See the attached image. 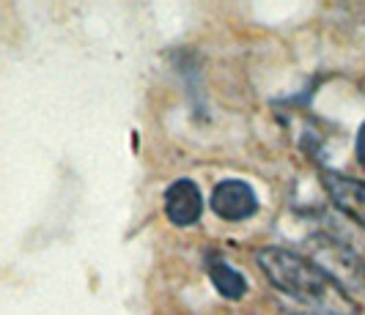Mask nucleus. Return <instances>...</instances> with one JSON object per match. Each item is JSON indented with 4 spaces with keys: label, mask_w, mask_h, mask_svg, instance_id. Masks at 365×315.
<instances>
[{
    "label": "nucleus",
    "mask_w": 365,
    "mask_h": 315,
    "mask_svg": "<svg viewBox=\"0 0 365 315\" xmlns=\"http://www.w3.org/2000/svg\"><path fill=\"white\" fill-rule=\"evenodd\" d=\"M256 263L264 272V277L272 282V288L297 299L299 304L311 310H327V313H349L351 301L346 291L316 260L283 247H261L256 250Z\"/></svg>",
    "instance_id": "nucleus-1"
},
{
    "label": "nucleus",
    "mask_w": 365,
    "mask_h": 315,
    "mask_svg": "<svg viewBox=\"0 0 365 315\" xmlns=\"http://www.w3.org/2000/svg\"><path fill=\"white\" fill-rule=\"evenodd\" d=\"M212 211L225 223H245L258 211V195L247 181L225 178L212 192Z\"/></svg>",
    "instance_id": "nucleus-2"
},
{
    "label": "nucleus",
    "mask_w": 365,
    "mask_h": 315,
    "mask_svg": "<svg viewBox=\"0 0 365 315\" xmlns=\"http://www.w3.org/2000/svg\"><path fill=\"white\" fill-rule=\"evenodd\" d=\"M203 195L192 178H176L165 189V217L176 228H192L201 223Z\"/></svg>",
    "instance_id": "nucleus-3"
},
{
    "label": "nucleus",
    "mask_w": 365,
    "mask_h": 315,
    "mask_svg": "<svg viewBox=\"0 0 365 315\" xmlns=\"http://www.w3.org/2000/svg\"><path fill=\"white\" fill-rule=\"evenodd\" d=\"M322 181H324V189L335 208L344 211L351 223L365 230V181L335 173V170H324Z\"/></svg>",
    "instance_id": "nucleus-4"
},
{
    "label": "nucleus",
    "mask_w": 365,
    "mask_h": 315,
    "mask_svg": "<svg viewBox=\"0 0 365 315\" xmlns=\"http://www.w3.org/2000/svg\"><path fill=\"white\" fill-rule=\"evenodd\" d=\"M206 272H209V279H212V285H215V291H217L220 297L237 301V299H242L247 294V279H245V274L237 272L225 258H209Z\"/></svg>",
    "instance_id": "nucleus-5"
},
{
    "label": "nucleus",
    "mask_w": 365,
    "mask_h": 315,
    "mask_svg": "<svg viewBox=\"0 0 365 315\" xmlns=\"http://www.w3.org/2000/svg\"><path fill=\"white\" fill-rule=\"evenodd\" d=\"M354 156H357V162L365 167V121H363V127L357 129V140H354Z\"/></svg>",
    "instance_id": "nucleus-6"
},
{
    "label": "nucleus",
    "mask_w": 365,
    "mask_h": 315,
    "mask_svg": "<svg viewBox=\"0 0 365 315\" xmlns=\"http://www.w3.org/2000/svg\"><path fill=\"white\" fill-rule=\"evenodd\" d=\"M305 315H341V313H327V310H308Z\"/></svg>",
    "instance_id": "nucleus-7"
}]
</instances>
